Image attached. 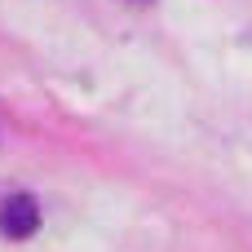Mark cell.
<instances>
[{
	"instance_id": "cell-1",
	"label": "cell",
	"mask_w": 252,
	"mask_h": 252,
	"mask_svg": "<svg viewBox=\"0 0 252 252\" xmlns=\"http://www.w3.org/2000/svg\"><path fill=\"white\" fill-rule=\"evenodd\" d=\"M35 226H40L35 199L31 195H9L4 208H0V235L4 239H27V235H35Z\"/></svg>"
},
{
	"instance_id": "cell-2",
	"label": "cell",
	"mask_w": 252,
	"mask_h": 252,
	"mask_svg": "<svg viewBox=\"0 0 252 252\" xmlns=\"http://www.w3.org/2000/svg\"><path fill=\"white\" fill-rule=\"evenodd\" d=\"M120 4H128V9H151L155 0H120Z\"/></svg>"
}]
</instances>
